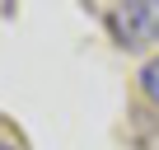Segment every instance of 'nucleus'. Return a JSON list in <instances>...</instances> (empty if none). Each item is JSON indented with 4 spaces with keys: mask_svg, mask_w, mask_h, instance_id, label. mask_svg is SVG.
I'll return each mask as SVG.
<instances>
[{
    "mask_svg": "<svg viewBox=\"0 0 159 150\" xmlns=\"http://www.w3.org/2000/svg\"><path fill=\"white\" fill-rule=\"evenodd\" d=\"M136 80H140V89H145V99L159 108V56H150L145 66H140V75H136Z\"/></svg>",
    "mask_w": 159,
    "mask_h": 150,
    "instance_id": "obj_2",
    "label": "nucleus"
},
{
    "mask_svg": "<svg viewBox=\"0 0 159 150\" xmlns=\"http://www.w3.org/2000/svg\"><path fill=\"white\" fill-rule=\"evenodd\" d=\"M0 150H19V145H10V141H0Z\"/></svg>",
    "mask_w": 159,
    "mask_h": 150,
    "instance_id": "obj_3",
    "label": "nucleus"
},
{
    "mask_svg": "<svg viewBox=\"0 0 159 150\" xmlns=\"http://www.w3.org/2000/svg\"><path fill=\"white\" fill-rule=\"evenodd\" d=\"M108 28L122 47H150L159 42V0H126L108 14Z\"/></svg>",
    "mask_w": 159,
    "mask_h": 150,
    "instance_id": "obj_1",
    "label": "nucleus"
}]
</instances>
